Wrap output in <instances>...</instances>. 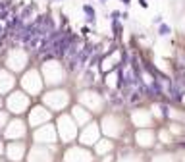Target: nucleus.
I'll list each match as a JSON object with an SVG mask.
<instances>
[{
	"label": "nucleus",
	"mask_w": 185,
	"mask_h": 162,
	"mask_svg": "<svg viewBox=\"0 0 185 162\" xmlns=\"http://www.w3.org/2000/svg\"><path fill=\"white\" fill-rule=\"evenodd\" d=\"M120 2H121V4H125V6H127V4L131 2V0H120Z\"/></svg>",
	"instance_id": "6"
},
{
	"label": "nucleus",
	"mask_w": 185,
	"mask_h": 162,
	"mask_svg": "<svg viewBox=\"0 0 185 162\" xmlns=\"http://www.w3.org/2000/svg\"><path fill=\"white\" fill-rule=\"evenodd\" d=\"M23 27H25V21L19 18V15H14V18L8 21V29L10 31H19V29H23Z\"/></svg>",
	"instance_id": "1"
},
{
	"label": "nucleus",
	"mask_w": 185,
	"mask_h": 162,
	"mask_svg": "<svg viewBox=\"0 0 185 162\" xmlns=\"http://www.w3.org/2000/svg\"><path fill=\"white\" fill-rule=\"evenodd\" d=\"M83 14H85V18H87V23L94 25V21H97V12H94V8L91 4H85V6H83Z\"/></svg>",
	"instance_id": "2"
},
{
	"label": "nucleus",
	"mask_w": 185,
	"mask_h": 162,
	"mask_svg": "<svg viewBox=\"0 0 185 162\" xmlns=\"http://www.w3.org/2000/svg\"><path fill=\"white\" fill-rule=\"evenodd\" d=\"M56 2H62V0H56Z\"/></svg>",
	"instance_id": "8"
},
{
	"label": "nucleus",
	"mask_w": 185,
	"mask_h": 162,
	"mask_svg": "<svg viewBox=\"0 0 185 162\" xmlns=\"http://www.w3.org/2000/svg\"><path fill=\"white\" fill-rule=\"evenodd\" d=\"M158 33H160V35H170V33H172V29L168 27V25L160 23V27H158Z\"/></svg>",
	"instance_id": "4"
},
{
	"label": "nucleus",
	"mask_w": 185,
	"mask_h": 162,
	"mask_svg": "<svg viewBox=\"0 0 185 162\" xmlns=\"http://www.w3.org/2000/svg\"><path fill=\"white\" fill-rule=\"evenodd\" d=\"M139 6L141 8H147V0H139Z\"/></svg>",
	"instance_id": "5"
},
{
	"label": "nucleus",
	"mask_w": 185,
	"mask_h": 162,
	"mask_svg": "<svg viewBox=\"0 0 185 162\" xmlns=\"http://www.w3.org/2000/svg\"><path fill=\"white\" fill-rule=\"evenodd\" d=\"M112 31H114L116 37H120V35H121V21H120V19H112Z\"/></svg>",
	"instance_id": "3"
},
{
	"label": "nucleus",
	"mask_w": 185,
	"mask_h": 162,
	"mask_svg": "<svg viewBox=\"0 0 185 162\" xmlns=\"http://www.w3.org/2000/svg\"><path fill=\"white\" fill-rule=\"evenodd\" d=\"M100 2H106V0H100Z\"/></svg>",
	"instance_id": "7"
}]
</instances>
